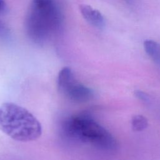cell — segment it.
<instances>
[{"mask_svg":"<svg viewBox=\"0 0 160 160\" xmlns=\"http://www.w3.org/2000/svg\"><path fill=\"white\" fill-rule=\"evenodd\" d=\"M62 22L56 0H32L25 18V31L32 42L43 44L60 29Z\"/></svg>","mask_w":160,"mask_h":160,"instance_id":"cell-1","label":"cell"},{"mask_svg":"<svg viewBox=\"0 0 160 160\" xmlns=\"http://www.w3.org/2000/svg\"><path fill=\"white\" fill-rule=\"evenodd\" d=\"M0 130L14 140L29 142L38 139L42 126L28 109L12 102L0 103Z\"/></svg>","mask_w":160,"mask_h":160,"instance_id":"cell-2","label":"cell"},{"mask_svg":"<svg viewBox=\"0 0 160 160\" xmlns=\"http://www.w3.org/2000/svg\"><path fill=\"white\" fill-rule=\"evenodd\" d=\"M63 128L66 134L74 140L106 150L116 148V141L111 134L89 115L73 116L64 122Z\"/></svg>","mask_w":160,"mask_h":160,"instance_id":"cell-3","label":"cell"},{"mask_svg":"<svg viewBox=\"0 0 160 160\" xmlns=\"http://www.w3.org/2000/svg\"><path fill=\"white\" fill-rule=\"evenodd\" d=\"M57 84L59 91L74 102H87L94 96L91 88L76 81L72 70L69 67H64L59 72Z\"/></svg>","mask_w":160,"mask_h":160,"instance_id":"cell-4","label":"cell"},{"mask_svg":"<svg viewBox=\"0 0 160 160\" xmlns=\"http://www.w3.org/2000/svg\"><path fill=\"white\" fill-rule=\"evenodd\" d=\"M79 11L83 18L91 26L98 29L105 26V19L98 9L88 4H81Z\"/></svg>","mask_w":160,"mask_h":160,"instance_id":"cell-5","label":"cell"},{"mask_svg":"<svg viewBox=\"0 0 160 160\" xmlns=\"http://www.w3.org/2000/svg\"><path fill=\"white\" fill-rule=\"evenodd\" d=\"M144 48L152 60L160 66V44L156 41L148 39L144 42Z\"/></svg>","mask_w":160,"mask_h":160,"instance_id":"cell-6","label":"cell"},{"mask_svg":"<svg viewBox=\"0 0 160 160\" xmlns=\"http://www.w3.org/2000/svg\"><path fill=\"white\" fill-rule=\"evenodd\" d=\"M148 125L147 119L142 115H135L131 119V127L134 131H141Z\"/></svg>","mask_w":160,"mask_h":160,"instance_id":"cell-7","label":"cell"},{"mask_svg":"<svg viewBox=\"0 0 160 160\" xmlns=\"http://www.w3.org/2000/svg\"><path fill=\"white\" fill-rule=\"evenodd\" d=\"M11 38V32L7 26L3 21L0 20V40L8 41Z\"/></svg>","mask_w":160,"mask_h":160,"instance_id":"cell-8","label":"cell"},{"mask_svg":"<svg viewBox=\"0 0 160 160\" xmlns=\"http://www.w3.org/2000/svg\"><path fill=\"white\" fill-rule=\"evenodd\" d=\"M135 95L141 100H143L144 101H148L149 100V96L147 94H146L144 92H142L141 91H136L135 92Z\"/></svg>","mask_w":160,"mask_h":160,"instance_id":"cell-9","label":"cell"},{"mask_svg":"<svg viewBox=\"0 0 160 160\" xmlns=\"http://www.w3.org/2000/svg\"><path fill=\"white\" fill-rule=\"evenodd\" d=\"M6 9V4L4 0H0V14H2Z\"/></svg>","mask_w":160,"mask_h":160,"instance_id":"cell-10","label":"cell"},{"mask_svg":"<svg viewBox=\"0 0 160 160\" xmlns=\"http://www.w3.org/2000/svg\"><path fill=\"white\" fill-rule=\"evenodd\" d=\"M126 1H130L131 0H126Z\"/></svg>","mask_w":160,"mask_h":160,"instance_id":"cell-11","label":"cell"}]
</instances>
